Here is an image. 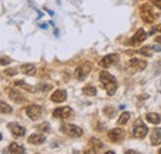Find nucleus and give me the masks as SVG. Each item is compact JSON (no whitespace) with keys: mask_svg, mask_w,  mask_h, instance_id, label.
I'll return each mask as SVG.
<instances>
[{"mask_svg":"<svg viewBox=\"0 0 161 154\" xmlns=\"http://www.w3.org/2000/svg\"><path fill=\"white\" fill-rule=\"evenodd\" d=\"M140 53L141 54H144V56H147V57H150V56H151V53L149 52V49H147V48H142V49H140Z\"/></svg>","mask_w":161,"mask_h":154,"instance_id":"bb28decb","label":"nucleus"},{"mask_svg":"<svg viewBox=\"0 0 161 154\" xmlns=\"http://www.w3.org/2000/svg\"><path fill=\"white\" fill-rule=\"evenodd\" d=\"M129 120H130V114L125 111V112H123V114L120 115L119 120H118V123H119V125H125Z\"/></svg>","mask_w":161,"mask_h":154,"instance_id":"b1692460","label":"nucleus"},{"mask_svg":"<svg viewBox=\"0 0 161 154\" xmlns=\"http://www.w3.org/2000/svg\"><path fill=\"white\" fill-rule=\"evenodd\" d=\"M5 74H6V75H10V77H11V75H15V74H16V69H6V70H5Z\"/></svg>","mask_w":161,"mask_h":154,"instance_id":"393cba45","label":"nucleus"},{"mask_svg":"<svg viewBox=\"0 0 161 154\" xmlns=\"http://www.w3.org/2000/svg\"><path fill=\"white\" fill-rule=\"evenodd\" d=\"M73 114V111H72V109L71 107H68V106H64V107H58V109H56L55 111H53V117H56V118H61V120H67L68 117H71Z\"/></svg>","mask_w":161,"mask_h":154,"instance_id":"1a4fd4ad","label":"nucleus"},{"mask_svg":"<svg viewBox=\"0 0 161 154\" xmlns=\"http://www.w3.org/2000/svg\"><path fill=\"white\" fill-rule=\"evenodd\" d=\"M154 5H155L156 8L161 9V0H154Z\"/></svg>","mask_w":161,"mask_h":154,"instance_id":"c85d7f7f","label":"nucleus"},{"mask_svg":"<svg viewBox=\"0 0 161 154\" xmlns=\"http://www.w3.org/2000/svg\"><path fill=\"white\" fill-rule=\"evenodd\" d=\"M91 146L93 148V153H97L99 149L103 148V143H102L99 139H97V138H92L91 139Z\"/></svg>","mask_w":161,"mask_h":154,"instance_id":"aec40b11","label":"nucleus"},{"mask_svg":"<svg viewBox=\"0 0 161 154\" xmlns=\"http://www.w3.org/2000/svg\"><path fill=\"white\" fill-rule=\"evenodd\" d=\"M10 63V59L9 58H0V64L1 65H6Z\"/></svg>","mask_w":161,"mask_h":154,"instance_id":"a878e982","label":"nucleus"},{"mask_svg":"<svg viewBox=\"0 0 161 154\" xmlns=\"http://www.w3.org/2000/svg\"><path fill=\"white\" fill-rule=\"evenodd\" d=\"M146 120H147L150 123H153V125H159L161 122V117H160V115H158V114H147V115H146Z\"/></svg>","mask_w":161,"mask_h":154,"instance_id":"6ab92c4d","label":"nucleus"},{"mask_svg":"<svg viewBox=\"0 0 161 154\" xmlns=\"http://www.w3.org/2000/svg\"><path fill=\"white\" fill-rule=\"evenodd\" d=\"M147 131H149V128L146 127V125H144L141 121H138V122H135V125H134V128H133V136L135 137V138H144L146 133H147Z\"/></svg>","mask_w":161,"mask_h":154,"instance_id":"423d86ee","label":"nucleus"},{"mask_svg":"<svg viewBox=\"0 0 161 154\" xmlns=\"http://www.w3.org/2000/svg\"><path fill=\"white\" fill-rule=\"evenodd\" d=\"M83 94L87 95V96H94V95L97 94V90H96L94 86H92V85H87V86L83 88Z\"/></svg>","mask_w":161,"mask_h":154,"instance_id":"412c9836","label":"nucleus"},{"mask_svg":"<svg viewBox=\"0 0 161 154\" xmlns=\"http://www.w3.org/2000/svg\"><path fill=\"white\" fill-rule=\"evenodd\" d=\"M11 111H13V109L10 105H8L4 101H0V114H10Z\"/></svg>","mask_w":161,"mask_h":154,"instance_id":"4be33fe9","label":"nucleus"},{"mask_svg":"<svg viewBox=\"0 0 161 154\" xmlns=\"http://www.w3.org/2000/svg\"><path fill=\"white\" fill-rule=\"evenodd\" d=\"M91 69H92L91 63L86 62V63L80 64V67L76 68V70H75V77H76V79H78V80H84V79L87 78V75L91 73Z\"/></svg>","mask_w":161,"mask_h":154,"instance_id":"20e7f679","label":"nucleus"},{"mask_svg":"<svg viewBox=\"0 0 161 154\" xmlns=\"http://www.w3.org/2000/svg\"><path fill=\"white\" fill-rule=\"evenodd\" d=\"M125 153L126 154H135V153H138V152H135V151H126Z\"/></svg>","mask_w":161,"mask_h":154,"instance_id":"2f4dec72","label":"nucleus"},{"mask_svg":"<svg viewBox=\"0 0 161 154\" xmlns=\"http://www.w3.org/2000/svg\"><path fill=\"white\" fill-rule=\"evenodd\" d=\"M26 115L29 116V118H31L32 121H36L42 115V109H41V106H37V105H30L26 109Z\"/></svg>","mask_w":161,"mask_h":154,"instance_id":"6e6552de","label":"nucleus"},{"mask_svg":"<svg viewBox=\"0 0 161 154\" xmlns=\"http://www.w3.org/2000/svg\"><path fill=\"white\" fill-rule=\"evenodd\" d=\"M0 139H1V135H0Z\"/></svg>","mask_w":161,"mask_h":154,"instance_id":"f704fd0d","label":"nucleus"},{"mask_svg":"<svg viewBox=\"0 0 161 154\" xmlns=\"http://www.w3.org/2000/svg\"><path fill=\"white\" fill-rule=\"evenodd\" d=\"M150 138H151V144L153 146L161 144V128H154Z\"/></svg>","mask_w":161,"mask_h":154,"instance_id":"2eb2a0df","label":"nucleus"},{"mask_svg":"<svg viewBox=\"0 0 161 154\" xmlns=\"http://www.w3.org/2000/svg\"><path fill=\"white\" fill-rule=\"evenodd\" d=\"M101 83L103 85V88L107 90L108 95H114L115 91H117V88H118V84H117V79L113 77L112 74H109L108 72H101Z\"/></svg>","mask_w":161,"mask_h":154,"instance_id":"f257e3e1","label":"nucleus"},{"mask_svg":"<svg viewBox=\"0 0 161 154\" xmlns=\"http://www.w3.org/2000/svg\"><path fill=\"white\" fill-rule=\"evenodd\" d=\"M151 49H154V51H156V52H161L160 46H153V47H151Z\"/></svg>","mask_w":161,"mask_h":154,"instance_id":"c756f323","label":"nucleus"},{"mask_svg":"<svg viewBox=\"0 0 161 154\" xmlns=\"http://www.w3.org/2000/svg\"><path fill=\"white\" fill-rule=\"evenodd\" d=\"M67 99V94H66V91L64 90H56L52 95H51V100L53 101V102H63L64 100Z\"/></svg>","mask_w":161,"mask_h":154,"instance_id":"4468645a","label":"nucleus"},{"mask_svg":"<svg viewBox=\"0 0 161 154\" xmlns=\"http://www.w3.org/2000/svg\"><path fill=\"white\" fill-rule=\"evenodd\" d=\"M9 153H13V154H24L25 153V148L20 146V144H18V143H11L10 146H9Z\"/></svg>","mask_w":161,"mask_h":154,"instance_id":"f3484780","label":"nucleus"},{"mask_svg":"<svg viewBox=\"0 0 161 154\" xmlns=\"http://www.w3.org/2000/svg\"><path fill=\"white\" fill-rule=\"evenodd\" d=\"M61 132H63L64 135L72 137V138H77V137H80L83 135V130L72 125V123H63L61 126Z\"/></svg>","mask_w":161,"mask_h":154,"instance_id":"7ed1b4c3","label":"nucleus"},{"mask_svg":"<svg viewBox=\"0 0 161 154\" xmlns=\"http://www.w3.org/2000/svg\"><path fill=\"white\" fill-rule=\"evenodd\" d=\"M15 85H16V86H20V88L25 89V90H27V91H34V90H35L31 85H29V84H26V83H24V81H21V80L15 81Z\"/></svg>","mask_w":161,"mask_h":154,"instance_id":"5701e85b","label":"nucleus"},{"mask_svg":"<svg viewBox=\"0 0 161 154\" xmlns=\"http://www.w3.org/2000/svg\"><path fill=\"white\" fill-rule=\"evenodd\" d=\"M159 154H161V148H160V151H159Z\"/></svg>","mask_w":161,"mask_h":154,"instance_id":"72a5a7b5","label":"nucleus"},{"mask_svg":"<svg viewBox=\"0 0 161 154\" xmlns=\"http://www.w3.org/2000/svg\"><path fill=\"white\" fill-rule=\"evenodd\" d=\"M8 128L10 130V132L15 136V137H24L25 132H26V130L22 126H20L19 123H16V122H10L8 125Z\"/></svg>","mask_w":161,"mask_h":154,"instance_id":"9b49d317","label":"nucleus"},{"mask_svg":"<svg viewBox=\"0 0 161 154\" xmlns=\"http://www.w3.org/2000/svg\"><path fill=\"white\" fill-rule=\"evenodd\" d=\"M124 137H125V132L121 128H113L108 132V138L113 142H120L121 139H124Z\"/></svg>","mask_w":161,"mask_h":154,"instance_id":"9d476101","label":"nucleus"},{"mask_svg":"<svg viewBox=\"0 0 161 154\" xmlns=\"http://www.w3.org/2000/svg\"><path fill=\"white\" fill-rule=\"evenodd\" d=\"M154 31H160V32H161V25H160V26H156L155 28H153V30H151V33H153Z\"/></svg>","mask_w":161,"mask_h":154,"instance_id":"7c9ffc66","label":"nucleus"},{"mask_svg":"<svg viewBox=\"0 0 161 154\" xmlns=\"http://www.w3.org/2000/svg\"><path fill=\"white\" fill-rule=\"evenodd\" d=\"M9 93V97L14 101V102H18V104H21V102H24L25 101V96L21 94V93H19L18 90H14V89H9L8 90Z\"/></svg>","mask_w":161,"mask_h":154,"instance_id":"ddd939ff","label":"nucleus"},{"mask_svg":"<svg viewBox=\"0 0 161 154\" xmlns=\"http://www.w3.org/2000/svg\"><path fill=\"white\" fill-rule=\"evenodd\" d=\"M45 139H46L45 136L40 135V133H34L29 137V142L31 144H42L45 142Z\"/></svg>","mask_w":161,"mask_h":154,"instance_id":"dca6fc26","label":"nucleus"},{"mask_svg":"<svg viewBox=\"0 0 161 154\" xmlns=\"http://www.w3.org/2000/svg\"><path fill=\"white\" fill-rule=\"evenodd\" d=\"M118 62H119V56L115 54V53H112V54H108V56L103 58L99 64L103 68H110V67L115 65Z\"/></svg>","mask_w":161,"mask_h":154,"instance_id":"0eeeda50","label":"nucleus"},{"mask_svg":"<svg viewBox=\"0 0 161 154\" xmlns=\"http://www.w3.org/2000/svg\"><path fill=\"white\" fill-rule=\"evenodd\" d=\"M140 16L144 22L153 23L158 18V14H155L154 8L150 4H142L140 6Z\"/></svg>","mask_w":161,"mask_h":154,"instance_id":"f03ea898","label":"nucleus"},{"mask_svg":"<svg viewBox=\"0 0 161 154\" xmlns=\"http://www.w3.org/2000/svg\"><path fill=\"white\" fill-rule=\"evenodd\" d=\"M145 68H146V62L145 60H141V59H138V58H133V59H130L126 69L130 73H136V72H140Z\"/></svg>","mask_w":161,"mask_h":154,"instance_id":"39448f33","label":"nucleus"},{"mask_svg":"<svg viewBox=\"0 0 161 154\" xmlns=\"http://www.w3.org/2000/svg\"><path fill=\"white\" fill-rule=\"evenodd\" d=\"M20 69L22 73H25V74H27V75H34V74L36 73V68H35V65H34V64H30V63H27V64H22Z\"/></svg>","mask_w":161,"mask_h":154,"instance_id":"a211bd4d","label":"nucleus"},{"mask_svg":"<svg viewBox=\"0 0 161 154\" xmlns=\"http://www.w3.org/2000/svg\"><path fill=\"white\" fill-rule=\"evenodd\" d=\"M51 88H52L51 85H42V84H41L37 89H40V90H43V91H45V90H50Z\"/></svg>","mask_w":161,"mask_h":154,"instance_id":"cd10ccee","label":"nucleus"},{"mask_svg":"<svg viewBox=\"0 0 161 154\" xmlns=\"http://www.w3.org/2000/svg\"><path fill=\"white\" fill-rule=\"evenodd\" d=\"M147 37V35H146V32L142 30V28H139L138 31H136V33L133 36V38L130 39V43L129 44H138V43H141V42H144L145 39Z\"/></svg>","mask_w":161,"mask_h":154,"instance_id":"f8f14e48","label":"nucleus"},{"mask_svg":"<svg viewBox=\"0 0 161 154\" xmlns=\"http://www.w3.org/2000/svg\"><path fill=\"white\" fill-rule=\"evenodd\" d=\"M155 41H156L158 43H161V36H158V37L155 38Z\"/></svg>","mask_w":161,"mask_h":154,"instance_id":"473e14b6","label":"nucleus"}]
</instances>
